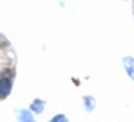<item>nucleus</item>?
<instances>
[{"label":"nucleus","instance_id":"nucleus-1","mask_svg":"<svg viewBox=\"0 0 134 122\" xmlns=\"http://www.w3.org/2000/svg\"><path fill=\"white\" fill-rule=\"evenodd\" d=\"M11 86H13L11 75H2V78H0V99L8 97V94L11 92Z\"/></svg>","mask_w":134,"mask_h":122},{"label":"nucleus","instance_id":"nucleus-2","mask_svg":"<svg viewBox=\"0 0 134 122\" xmlns=\"http://www.w3.org/2000/svg\"><path fill=\"white\" fill-rule=\"evenodd\" d=\"M17 122H36L31 114V110H20L17 114Z\"/></svg>","mask_w":134,"mask_h":122},{"label":"nucleus","instance_id":"nucleus-3","mask_svg":"<svg viewBox=\"0 0 134 122\" xmlns=\"http://www.w3.org/2000/svg\"><path fill=\"white\" fill-rule=\"evenodd\" d=\"M123 66H125V69H126L128 75L133 78V82H134V58H131V57L123 58Z\"/></svg>","mask_w":134,"mask_h":122},{"label":"nucleus","instance_id":"nucleus-4","mask_svg":"<svg viewBox=\"0 0 134 122\" xmlns=\"http://www.w3.org/2000/svg\"><path fill=\"white\" fill-rule=\"evenodd\" d=\"M44 106H45V102H44V100L36 99L33 103H31L30 110H31V111H36V113H42V111H44Z\"/></svg>","mask_w":134,"mask_h":122},{"label":"nucleus","instance_id":"nucleus-5","mask_svg":"<svg viewBox=\"0 0 134 122\" xmlns=\"http://www.w3.org/2000/svg\"><path fill=\"white\" fill-rule=\"evenodd\" d=\"M95 106V102H94V97H84V108L87 111H92Z\"/></svg>","mask_w":134,"mask_h":122},{"label":"nucleus","instance_id":"nucleus-6","mask_svg":"<svg viewBox=\"0 0 134 122\" xmlns=\"http://www.w3.org/2000/svg\"><path fill=\"white\" fill-rule=\"evenodd\" d=\"M50 122H69V121H67V118L64 114H56L53 119H50Z\"/></svg>","mask_w":134,"mask_h":122}]
</instances>
